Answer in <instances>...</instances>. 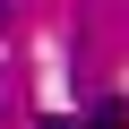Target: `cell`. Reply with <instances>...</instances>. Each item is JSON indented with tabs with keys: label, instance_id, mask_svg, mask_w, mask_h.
Instances as JSON below:
<instances>
[{
	"label": "cell",
	"instance_id": "1",
	"mask_svg": "<svg viewBox=\"0 0 129 129\" xmlns=\"http://www.w3.org/2000/svg\"><path fill=\"white\" fill-rule=\"evenodd\" d=\"M86 129H129V103H95V120Z\"/></svg>",
	"mask_w": 129,
	"mask_h": 129
}]
</instances>
